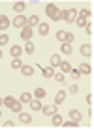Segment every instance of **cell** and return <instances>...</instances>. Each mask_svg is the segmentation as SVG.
Masks as SVG:
<instances>
[{
	"label": "cell",
	"mask_w": 94,
	"mask_h": 129,
	"mask_svg": "<svg viewBox=\"0 0 94 129\" xmlns=\"http://www.w3.org/2000/svg\"><path fill=\"white\" fill-rule=\"evenodd\" d=\"M64 99H66V92H59L55 97V105H60V103H64Z\"/></svg>",
	"instance_id": "cell-15"
},
{
	"label": "cell",
	"mask_w": 94,
	"mask_h": 129,
	"mask_svg": "<svg viewBox=\"0 0 94 129\" xmlns=\"http://www.w3.org/2000/svg\"><path fill=\"white\" fill-rule=\"evenodd\" d=\"M85 28H87V32H88V34L92 36V24H87V26H85Z\"/></svg>",
	"instance_id": "cell-36"
},
{
	"label": "cell",
	"mask_w": 94,
	"mask_h": 129,
	"mask_svg": "<svg viewBox=\"0 0 94 129\" xmlns=\"http://www.w3.org/2000/svg\"><path fill=\"white\" fill-rule=\"evenodd\" d=\"M25 51L28 52V54H32V52H34V43H32V41H26V45H25Z\"/></svg>",
	"instance_id": "cell-27"
},
{
	"label": "cell",
	"mask_w": 94,
	"mask_h": 129,
	"mask_svg": "<svg viewBox=\"0 0 94 129\" xmlns=\"http://www.w3.org/2000/svg\"><path fill=\"white\" fill-rule=\"evenodd\" d=\"M15 103H17V101L13 99V97H10V95H8V97H4V105H6V107H10V109H11V107L15 105Z\"/></svg>",
	"instance_id": "cell-25"
},
{
	"label": "cell",
	"mask_w": 94,
	"mask_h": 129,
	"mask_svg": "<svg viewBox=\"0 0 94 129\" xmlns=\"http://www.w3.org/2000/svg\"><path fill=\"white\" fill-rule=\"evenodd\" d=\"M26 24H28V26H38V24H40V17H38V15H32Z\"/></svg>",
	"instance_id": "cell-20"
},
{
	"label": "cell",
	"mask_w": 94,
	"mask_h": 129,
	"mask_svg": "<svg viewBox=\"0 0 94 129\" xmlns=\"http://www.w3.org/2000/svg\"><path fill=\"white\" fill-rule=\"evenodd\" d=\"M81 54H83V56H90V54H92V47L88 45V43L81 45Z\"/></svg>",
	"instance_id": "cell-11"
},
{
	"label": "cell",
	"mask_w": 94,
	"mask_h": 129,
	"mask_svg": "<svg viewBox=\"0 0 94 129\" xmlns=\"http://www.w3.org/2000/svg\"><path fill=\"white\" fill-rule=\"evenodd\" d=\"M60 69H62V73H68V71H71L73 68H71L70 62H60Z\"/></svg>",
	"instance_id": "cell-19"
},
{
	"label": "cell",
	"mask_w": 94,
	"mask_h": 129,
	"mask_svg": "<svg viewBox=\"0 0 94 129\" xmlns=\"http://www.w3.org/2000/svg\"><path fill=\"white\" fill-rule=\"evenodd\" d=\"M10 24H11V23H10V19H8L6 15H0V30H6Z\"/></svg>",
	"instance_id": "cell-8"
},
{
	"label": "cell",
	"mask_w": 94,
	"mask_h": 129,
	"mask_svg": "<svg viewBox=\"0 0 94 129\" xmlns=\"http://www.w3.org/2000/svg\"><path fill=\"white\" fill-rule=\"evenodd\" d=\"M38 32L42 34V36H47L49 34V24L47 23H40L38 24Z\"/></svg>",
	"instance_id": "cell-9"
},
{
	"label": "cell",
	"mask_w": 94,
	"mask_h": 129,
	"mask_svg": "<svg viewBox=\"0 0 94 129\" xmlns=\"http://www.w3.org/2000/svg\"><path fill=\"white\" fill-rule=\"evenodd\" d=\"M21 38H23L25 41H30V38H32V28H30L28 24H26L25 28L21 30Z\"/></svg>",
	"instance_id": "cell-5"
},
{
	"label": "cell",
	"mask_w": 94,
	"mask_h": 129,
	"mask_svg": "<svg viewBox=\"0 0 94 129\" xmlns=\"http://www.w3.org/2000/svg\"><path fill=\"white\" fill-rule=\"evenodd\" d=\"M8 41H10V36H6V34H2V36H0V47H4Z\"/></svg>",
	"instance_id": "cell-30"
},
{
	"label": "cell",
	"mask_w": 94,
	"mask_h": 129,
	"mask_svg": "<svg viewBox=\"0 0 94 129\" xmlns=\"http://www.w3.org/2000/svg\"><path fill=\"white\" fill-rule=\"evenodd\" d=\"M21 103H30V101H32V94H30V92H25V94H21Z\"/></svg>",
	"instance_id": "cell-14"
},
{
	"label": "cell",
	"mask_w": 94,
	"mask_h": 129,
	"mask_svg": "<svg viewBox=\"0 0 94 129\" xmlns=\"http://www.w3.org/2000/svg\"><path fill=\"white\" fill-rule=\"evenodd\" d=\"M90 71H92V68L88 64H81V68H79V73H83V75H90Z\"/></svg>",
	"instance_id": "cell-16"
},
{
	"label": "cell",
	"mask_w": 94,
	"mask_h": 129,
	"mask_svg": "<svg viewBox=\"0 0 94 129\" xmlns=\"http://www.w3.org/2000/svg\"><path fill=\"white\" fill-rule=\"evenodd\" d=\"M34 95H36V99H42V97H45V90H43V88H36Z\"/></svg>",
	"instance_id": "cell-23"
},
{
	"label": "cell",
	"mask_w": 94,
	"mask_h": 129,
	"mask_svg": "<svg viewBox=\"0 0 94 129\" xmlns=\"http://www.w3.org/2000/svg\"><path fill=\"white\" fill-rule=\"evenodd\" d=\"M0 60H2V51H0Z\"/></svg>",
	"instance_id": "cell-38"
},
{
	"label": "cell",
	"mask_w": 94,
	"mask_h": 129,
	"mask_svg": "<svg viewBox=\"0 0 94 129\" xmlns=\"http://www.w3.org/2000/svg\"><path fill=\"white\" fill-rule=\"evenodd\" d=\"M53 79H55L57 82L62 84V82H64V73H55V75H53Z\"/></svg>",
	"instance_id": "cell-29"
},
{
	"label": "cell",
	"mask_w": 94,
	"mask_h": 129,
	"mask_svg": "<svg viewBox=\"0 0 94 129\" xmlns=\"http://www.w3.org/2000/svg\"><path fill=\"white\" fill-rule=\"evenodd\" d=\"M26 23H28V19H26V17L17 15V17H15V21H13V26H15V28H21V30H23L25 26H26Z\"/></svg>",
	"instance_id": "cell-4"
},
{
	"label": "cell",
	"mask_w": 94,
	"mask_h": 129,
	"mask_svg": "<svg viewBox=\"0 0 94 129\" xmlns=\"http://www.w3.org/2000/svg\"><path fill=\"white\" fill-rule=\"evenodd\" d=\"M30 109L32 110H42V103H40L38 99H32L30 101Z\"/></svg>",
	"instance_id": "cell-22"
},
{
	"label": "cell",
	"mask_w": 94,
	"mask_h": 129,
	"mask_svg": "<svg viewBox=\"0 0 94 129\" xmlns=\"http://www.w3.org/2000/svg\"><path fill=\"white\" fill-rule=\"evenodd\" d=\"M62 52H64V54H70L71 52V43H62Z\"/></svg>",
	"instance_id": "cell-28"
},
{
	"label": "cell",
	"mask_w": 94,
	"mask_h": 129,
	"mask_svg": "<svg viewBox=\"0 0 94 129\" xmlns=\"http://www.w3.org/2000/svg\"><path fill=\"white\" fill-rule=\"evenodd\" d=\"M19 120H21L23 123H30V122H32L30 114H26V112H19Z\"/></svg>",
	"instance_id": "cell-17"
},
{
	"label": "cell",
	"mask_w": 94,
	"mask_h": 129,
	"mask_svg": "<svg viewBox=\"0 0 94 129\" xmlns=\"http://www.w3.org/2000/svg\"><path fill=\"white\" fill-rule=\"evenodd\" d=\"M57 39H59L60 43H71L73 41V34L71 32H64V30H59V32H57Z\"/></svg>",
	"instance_id": "cell-2"
},
{
	"label": "cell",
	"mask_w": 94,
	"mask_h": 129,
	"mask_svg": "<svg viewBox=\"0 0 94 129\" xmlns=\"http://www.w3.org/2000/svg\"><path fill=\"white\" fill-rule=\"evenodd\" d=\"M87 103H88V105H92V95H90V94L87 95Z\"/></svg>",
	"instance_id": "cell-37"
},
{
	"label": "cell",
	"mask_w": 94,
	"mask_h": 129,
	"mask_svg": "<svg viewBox=\"0 0 94 129\" xmlns=\"http://www.w3.org/2000/svg\"><path fill=\"white\" fill-rule=\"evenodd\" d=\"M21 68H23L21 60H19V58H13V60H11V69H21Z\"/></svg>",
	"instance_id": "cell-26"
},
{
	"label": "cell",
	"mask_w": 94,
	"mask_h": 129,
	"mask_svg": "<svg viewBox=\"0 0 94 129\" xmlns=\"http://www.w3.org/2000/svg\"><path fill=\"white\" fill-rule=\"evenodd\" d=\"M42 75H43L45 79H51L53 75H55V69H53L51 66H49V68H45V66H43V68H42Z\"/></svg>",
	"instance_id": "cell-7"
},
{
	"label": "cell",
	"mask_w": 94,
	"mask_h": 129,
	"mask_svg": "<svg viewBox=\"0 0 94 129\" xmlns=\"http://www.w3.org/2000/svg\"><path fill=\"white\" fill-rule=\"evenodd\" d=\"M87 24H88V21H87V19H83V17H79V19H77V26H81V28H85Z\"/></svg>",
	"instance_id": "cell-33"
},
{
	"label": "cell",
	"mask_w": 94,
	"mask_h": 129,
	"mask_svg": "<svg viewBox=\"0 0 94 129\" xmlns=\"http://www.w3.org/2000/svg\"><path fill=\"white\" fill-rule=\"evenodd\" d=\"M77 90H79V88H77V84H71V86H70V92H71V94H75Z\"/></svg>",
	"instance_id": "cell-35"
},
{
	"label": "cell",
	"mask_w": 94,
	"mask_h": 129,
	"mask_svg": "<svg viewBox=\"0 0 94 129\" xmlns=\"http://www.w3.org/2000/svg\"><path fill=\"white\" fill-rule=\"evenodd\" d=\"M51 118H53V125H62V122H64V120H62V116H60V114H57V112L53 114Z\"/></svg>",
	"instance_id": "cell-18"
},
{
	"label": "cell",
	"mask_w": 94,
	"mask_h": 129,
	"mask_svg": "<svg viewBox=\"0 0 94 129\" xmlns=\"http://www.w3.org/2000/svg\"><path fill=\"white\" fill-rule=\"evenodd\" d=\"M45 11H47V15L51 17L53 21H59V15H60V11H59V8H57L55 4H47Z\"/></svg>",
	"instance_id": "cell-3"
},
{
	"label": "cell",
	"mask_w": 94,
	"mask_h": 129,
	"mask_svg": "<svg viewBox=\"0 0 94 129\" xmlns=\"http://www.w3.org/2000/svg\"><path fill=\"white\" fill-rule=\"evenodd\" d=\"M60 127H77V122H73V120L71 122H62Z\"/></svg>",
	"instance_id": "cell-31"
},
{
	"label": "cell",
	"mask_w": 94,
	"mask_h": 129,
	"mask_svg": "<svg viewBox=\"0 0 94 129\" xmlns=\"http://www.w3.org/2000/svg\"><path fill=\"white\" fill-rule=\"evenodd\" d=\"M57 66H60V56L59 54H53L51 56V68H57Z\"/></svg>",
	"instance_id": "cell-21"
},
{
	"label": "cell",
	"mask_w": 94,
	"mask_h": 129,
	"mask_svg": "<svg viewBox=\"0 0 94 129\" xmlns=\"http://www.w3.org/2000/svg\"><path fill=\"white\" fill-rule=\"evenodd\" d=\"M25 6H26L25 2H15V4H13L11 8H13V10H15V11H19V13H21V11L25 10Z\"/></svg>",
	"instance_id": "cell-24"
},
{
	"label": "cell",
	"mask_w": 94,
	"mask_h": 129,
	"mask_svg": "<svg viewBox=\"0 0 94 129\" xmlns=\"http://www.w3.org/2000/svg\"><path fill=\"white\" fill-rule=\"evenodd\" d=\"M79 17H83V19H88V17H90V10H81V11H79Z\"/></svg>",
	"instance_id": "cell-32"
},
{
	"label": "cell",
	"mask_w": 94,
	"mask_h": 129,
	"mask_svg": "<svg viewBox=\"0 0 94 129\" xmlns=\"http://www.w3.org/2000/svg\"><path fill=\"white\" fill-rule=\"evenodd\" d=\"M66 21V23H75V19H77V11L73 10V8H70V10H66V11H60V15H59V21Z\"/></svg>",
	"instance_id": "cell-1"
},
{
	"label": "cell",
	"mask_w": 94,
	"mask_h": 129,
	"mask_svg": "<svg viewBox=\"0 0 94 129\" xmlns=\"http://www.w3.org/2000/svg\"><path fill=\"white\" fill-rule=\"evenodd\" d=\"M10 52H11V56H13V58H19V56H21V52H23V49H21L19 45H13V47L10 49Z\"/></svg>",
	"instance_id": "cell-10"
},
{
	"label": "cell",
	"mask_w": 94,
	"mask_h": 129,
	"mask_svg": "<svg viewBox=\"0 0 94 129\" xmlns=\"http://www.w3.org/2000/svg\"><path fill=\"white\" fill-rule=\"evenodd\" d=\"M42 112L45 114V116H53V114L57 112V105H45V107H42Z\"/></svg>",
	"instance_id": "cell-6"
},
{
	"label": "cell",
	"mask_w": 94,
	"mask_h": 129,
	"mask_svg": "<svg viewBox=\"0 0 94 129\" xmlns=\"http://www.w3.org/2000/svg\"><path fill=\"white\" fill-rule=\"evenodd\" d=\"M70 118L73 120V122H77V123H79V122H81V112H79V110H75V109H73V110H70Z\"/></svg>",
	"instance_id": "cell-12"
},
{
	"label": "cell",
	"mask_w": 94,
	"mask_h": 129,
	"mask_svg": "<svg viewBox=\"0 0 94 129\" xmlns=\"http://www.w3.org/2000/svg\"><path fill=\"white\" fill-rule=\"evenodd\" d=\"M71 77H73V79H79V77H81L79 69H71Z\"/></svg>",
	"instance_id": "cell-34"
},
{
	"label": "cell",
	"mask_w": 94,
	"mask_h": 129,
	"mask_svg": "<svg viewBox=\"0 0 94 129\" xmlns=\"http://www.w3.org/2000/svg\"><path fill=\"white\" fill-rule=\"evenodd\" d=\"M21 71H23V75H25V77H32L34 68H32V66H23V68H21Z\"/></svg>",
	"instance_id": "cell-13"
}]
</instances>
